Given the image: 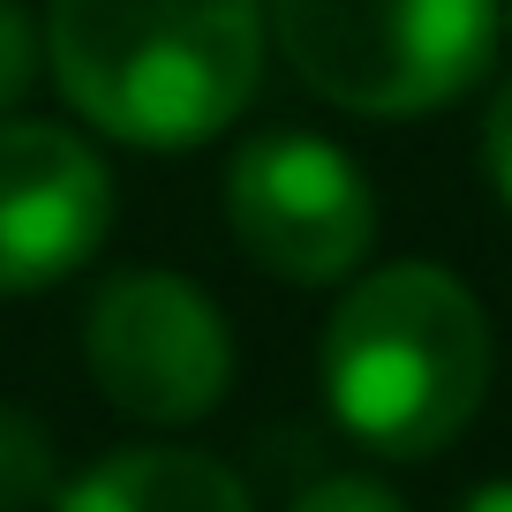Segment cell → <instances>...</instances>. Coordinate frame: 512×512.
Wrapping results in <instances>:
<instances>
[{"instance_id": "30bf717a", "label": "cell", "mask_w": 512, "mask_h": 512, "mask_svg": "<svg viewBox=\"0 0 512 512\" xmlns=\"http://www.w3.org/2000/svg\"><path fill=\"white\" fill-rule=\"evenodd\" d=\"M294 512H400V497L377 490L369 475H332V482H317V490L294 497Z\"/></svg>"}, {"instance_id": "7a4b0ae2", "label": "cell", "mask_w": 512, "mask_h": 512, "mask_svg": "<svg viewBox=\"0 0 512 512\" xmlns=\"http://www.w3.org/2000/svg\"><path fill=\"white\" fill-rule=\"evenodd\" d=\"M490 392V324L437 264L369 272L324 324V400L384 460L452 445Z\"/></svg>"}, {"instance_id": "8992f818", "label": "cell", "mask_w": 512, "mask_h": 512, "mask_svg": "<svg viewBox=\"0 0 512 512\" xmlns=\"http://www.w3.org/2000/svg\"><path fill=\"white\" fill-rule=\"evenodd\" d=\"M113 181L68 128L0 121V294L53 287L106 241Z\"/></svg>"}, {"instance_id": "7c38bea8", "label": "cell", "mask_w": 512, "mask_h": 512, "mask_svg": "<svg viewBox=\"0 0 512 512\" xmlns=\"http://www.w3.org/2000/svg\"><path fill=\"white\" fill-rule=\"evenodd\" d=\"M467 512H512V482H490V490L467 497Z\"/></svg>"}, {"instance_id": "ba28073f", "label": "cell", "mask_w": 512, "mask_h": 512, "mask_svg": "<svg viewBox=\"0 0 512 512\" xmlns=\"http://www.w3.org/2000/svg\"><path fill=\"white\" fill-rule=\"evenodd\" d=\"M53 497V445L23 407H0V512H31Z\"/></svg>"}, {"instance_id": "6da1fadb", "label": "cell", "mask_w": 512, "mask_h": 512, "mask_svg": "<svg viewBox=\"0 0 512 512\" xmlns=\"http://www.w3.org/2000/svg\"><path fill=\"white\" fill-rule=\"evenodd\" d=\"M46 61L121 144H204L256 91L264 0H53Z\"/></svg>"}, {"instance_id": "5b68a950", "label": "cell", "mask_w": 512, "mask_h": 512, "mask_svg": "<svg viewBox=\"0 0 512 512\" xmlns=\"http://www.w3.org/2000/svg\"><path fill=\"white\" fill-rule=\"evenodd\" d=\"M226 219L264 272L324 287L369 256L377 196L324 136H256L226 174Z\"/></svg>"}, {"instance_id": "8fae6325", "label": "cell", "mask_w": 512, "mask_h": 512, "mask_svg": "<svg viewBox=\"0 0 512 512\" xmlns=\"http://www.w3.org/2000/svg\"><path fill=\"white\" fill-rule=\"evenodd\" d=\"M482 166H490V181L505 189V204H512V91L490 106V121H482Z\"/></svg>"}, {"instance_id": "52a82bcc", "label": "cell", "mask_w": 512, "mask_h": 512, "mask_svg": "<svg viewBox=\"0 0 512 512\" xmlns=\"http://www.w3.org/2000/svg\"><path fill=\"white\" fill-rule=\"evenodd\" d=\"M61 512H249V490L204 452H113L61 490Z\"/></svg>"}, {"instance_id": "277c9868", "label": "cell", "mask_w": 512, "mask_h": 512, "mask_svg": "<svg viewBox=\"0 0 512 512\" xmlns=\"http://www.w3.org/2000/svg\"><path fill=\"white\" fill-rule=\"evenodd\" d=\"M91 377L121 415L136 422H196L219 407L234 377L226 324L189 279L174 272H121L91 302L83 324Z\"/></svg>"}, {"instance_id": "3957f363", "label": "cell", "mask_w": 512, "mask_h": 512, "mask_svg": "<svg viewBox=\"0 0 512 512\" xmlns=\"http://www.w3.org/2000/svg\"><path fill=\"white\" fill-rule=\"evenodd\" d=\"M272 31L317 98L407 121L475 91L497 0H272Z\"/></svg>"}, {"instance_id": "9c48e42d", "label": "cell", "mask_w": 512, "mask_h": 512, "mask_svg": "<svg viewBox=\"0 0 512 512\" xmlns=\"http://www.w3.org/2000/svg\"><path fill=\"white\" fill-rule=\"evenodd\" d=\"M38 83V31L16 0H0V106H16Z\"/></svg>"}]
</instances>
